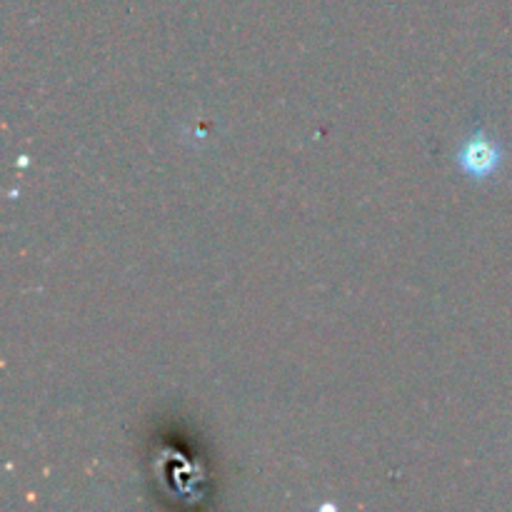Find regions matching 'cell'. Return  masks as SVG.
<instances>
[{
	"mask_svg": "<svg viewBox=\"0 0 512 512\" xmlns=\"http://www.w3.org/2000/svg\"><path fill=\"white\" fill-rule=\"evenodd\" d=\"M503 153H500L498 145L490 138H485L483 133H475L473 138H468L460 148L458 163L470 178H488L498 170Z\"/></svg>",
	"mask_w": 512,
	"mask_h": 512,
	"instance_id": "obj_1",
	"label": "cell"
}]
</instances>
